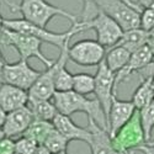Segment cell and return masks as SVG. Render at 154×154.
Returning <instances> with one entry per match:
<instances>
[{
    "label": "cell",
    "mask_w": 154,
    "mask_h": 154,
    "mask_svg": "<svg viewBox=\"0 0 154 154\" xmlns=\"http://www.w3.org/2000/svg\"><path fill=\"white\" fill-rule=\"evenodd\" d=\"M53 104L59 113L72 116L76 112H84L88 119H93L100 127L107 131V121L100 102L97 99H88L73 90L68 91H54Z\"/></svg>",
    "instance_id": "1"
},
{
    "label": "cell",
    "mask_w": 154,
    "mask_h": 154,
    "mask_svg": "<svg viewBox=\"0 0 154 154\" xmlns=\"http://www.w3.org/2000/svg\"><path fill=\"white\" fill-rule=\"evenodd\" d=\"M11 11H19L25 20H27L37 26L47 27L48 22L56 16H63L72 21V23L78 21V17L62 8L54 6L47 3L46 0H21L19 5L6 3Z\"/></svg>",
    "instance_id": "2"
},
{
    "label": "cell",
    "mask_w": 154,
    "mask_h": 154,
    "mask_svg": "<svg viewBox=\"0 0 154 154\" xmlns=\"http://www.w3.org/2000/svg\"><path fill=\"white\" fill-rule=\"evenodd\" d=\"M4 27L17 31V32L35 36L38 40H41L42 43L43 42L49 43V45H53L58 48H62V46L64 45V42H66L68 38H72L74 35L85 31L84 23L82 21H76V22L72 23V27L63 33L48 31L46 27L37 26V25L25 20V19H15V20L14 19H4Z\"/></svg>",
    "instance_id": "3"
},
{
    "label": "cell",
    "mask_w": 154,
    "mask_h": 154,
    "mask_svg": "<svg viewBox=\"0 0 154 154\" xmlns=\"http://www.w3.org/2000/svg\"><path fill=\"white\" fill-rule=\"evenodd\" d=\"M0 42L5 46H11L16 48L20 54V58L22 59H29L35 57L40 59L46 67L52 66L53 63L52 59L47 58L43 54V52L41 51L42 41L36 38L35 36L3 27V30L0 31Z\"/></svg>",
    "instance_id": "4"
},
{
    "label": "cell",
    "mask_w": 154,
    "mask_h": 154,
    "mask_svg": "<svg viewBox=\"0 0 154 154\" xmlns=\"http://www.w3.org/2000/svg\"><path fill=\"white\" fill-rule=\"evenodd\" d=\"M97 10L115 20L123 31L140 27V11L122 0H94Z\"/></svg>",
    "instance_id": "5"
},
{
    "label": "cell",
    "mask_w": 154,
    "mask_h": 154,
    "mask_svg": "<svg viewBox=\"0 0 154 154\" xmlns=\"http://www.w3.org/2000/svg\"><path fill=\"white\" fill-rule=\"evenodd\" d=\"M84 23L85 30L93 29L96 32L97 42H100L105 48H111L116 45L123 33V30L120 25L112 20L105 12L97 10L96 15L91 16L89 20L82 21Z\"/></svg>",
    "instance_id": "6"
},
{
    "label": "cell",
    "mask_w": 154,
    "mask_h": 154,
    "mask_svg": "<svg viewBox=\"0 0 154 154\" xmlns=\"http://www.w3.org/2000/svg\"><path fill=\"white\" fill-rule=\"evenodd\" d=\"M111 140L113 147L122 153L137 149V147L146 143V137L142 125H140L138 110H136L133 116L111 137Z\"/></svg>",
    "instance_id": "7"
},
{
    "label": "cell",
    "mask_w": 154,
    "mask_h": 154,
    "mask_svg": "<svg viewBox=\"0 0 154 154\" xmlns=\"http://www.w3.org/2000/svg\"><path fill=\"white\" fill-rule=\"evenodd\" d=\"M106 48L95 40H83L68 47V58L82 67H93L105 58Z\"/></svg>",
    "instance_id": "8"
},
{
    "label": "cell",
    "mask_w": 154,
    "mask_h": 154,
    "mask_svg": "<svg viewBox=\"0 0 154 154\" xmlns=\"http://www.w3.org/2000/svg\"><path fill=\"white\" fill-rule=\"evenodd\" d=\"M115 75H116V73L111 72L107 68L104 59L97 64V70H96V74L94 75V79H95L94 94H95L97 101L100 102L102 110H104L106 121H107L109 110H110L111 102H112V97L116 96Z\"/></svg>",
    "instance_id": "9"
},
{
    "label": "cell",
    "mask_w": 154,
    "mask_h": 154,
    "mask_svg": "<svg viewBox=\"0 0 154 154\" xmlns=\"http://www.w3.org/2000/svg\"><path fill=\"white\" fill-rule=\"evenodd\" d=\"M41 72L33 69L27 59L20 58L16 63H6L4 64L3 69V83H8L27 90L32 86L36 79L40 76Z\"/></svg>",
    "instance_id": "10"
},
{
    "label": "cell",
    "mask_w": 154,
    "mask_h": 154,
    "mask_svg": "<svg viewBox=\"0 0 154 154\" xmlns=\"http://www.w3.org/2000/svg\"><path fill=\"white\" fill-rule=\"evenodd\" d=\"M136 110L137 109L134 107L132 101L119 100L116 96L112 97L107 115V132L111 137L133 116Z\"/></svg>",
    "instance_id": "11"
},
{
    "label": "cell",
    "mask_w": 154,
    "mask_h": 154,
    "mask_svg": "<svg viewBox=\"0 0 154 154\" xmlns=\"http://www.w3.org/2000/svg\"><path fill=\"white\" fill-rule=\"evenodd\" d=\"M33 119L35 117L31 110L27 107V105L6 112L4 123L2 126L4 136L8 138H12L19 134H22L26 131L29 125L33 121Z\"/></svg>",
    "instance_id": "12"
},
{
    "label": "cell",
    "mask_w": 154,
    "mask_h": 154,
    "mask_svg": "<svg viewBox=\"0 0 154 154\" xmlns=\"http://www.w3.org/2000/svg\"><path fill=\"white\" fill-rule=\"evenodd\" d=\"M153 59H154V54H153L152 49L149 48L148 45H144L140 48L136 49L134 52H132L127 64L121 70H119L116 73V75H115V86H116V89L131 74L137 73L138 70H140L143 67H146L148 63H150Z\"/></svg>",
    "instance_id": "13"
},
{
    "label": "cell",
    "mask_w": 154,
    "mask_h": 154,
    "mask_svg": "<svg viewBox=\"0 0 154 154\" xmlns=\"http://www.w3.org/2000/svg\"><path fill=\"white\" fill-rule=\"evenodd\" d=\"M89 126L88 128L91 132V138L89 140V147H90L91 154H126L119 152L113 147L110 133L100 127L93 119H88Z\"/></svg>",
    "instance_id": "14"
},
{
    "label": "cell",
    "mask_w": 154,
    "mask_h": 154,
    "mask_svg": "<svg viewBox=\"0 0 154 154\" xmlns=\"http://www.w3.org/2000/svg\"><path fill=\"white\" fill-rule=\"evenodd\" d=\"M52 123L56 130L60 132L69 142L70 140H83L88 144L91 138V132L89 128H83L78 126L70 119V116H67V115L58 112L52 120Z\"/></svg>",
    "instance_id": "15"
},
{
    "label": "cell",
    "mask_w": 154,
    "mask_h": 154,
    "mask_svg": "<svg viewBox=\"0 0 154 154\" xmlns=\"http://www.w3.org/2000/svg\"><path fill=\"white\" fill-rule=\"evenodd\" d=\"M29 91L8 83H0V106L5 112L26 106Z\"/></svg>",
    "instance_id": "16"
},
{
    "label": "cell",
    "mask_w": 154,
    "mask_h": 154,
    "mask_svg": "<svg viewBox=\"0 0 154 154\" xmlns=\"http://www.w3.org/2000/svg\"><path fill=\"white\" fill-rule=\"evenodd\" d=\"M54 91V67L52 63V66L47 67L46 72H41L40 76L29 89V96L48 100L52 99Z\"/></svg>",
    "instance_id": "17"
},
{
    "label": "cell",
    "mask_w": 154,
    "mask_h": 154,
    "mask_svg": "<svg viewBox=\"0 0 154 154\" xmlns=\"http://www.w3.org/2000/svg\"><path fill=\"white\" fill-rule=\"evenodd\" d=\"M26 105L31 110L33 117L38 120L52 121L58 113L56 105L53 104V101H51V99L45 100V99H36V97L29 96Z\"/></svg>",
    "instance_id": "18"
},
{
    "label": "cell",
    "mask_w": 154,
    "mask_h": 154,
    "mask_svg": "<svg viewBox=\"0 0 154 154\" xmlns=\"http://www.w3.org/2000/svg\"><path fill=\"white\" fill-rule=\"evenodd\" d=\"M148 38H149V31H146L142 27H137V29L123 31L120 41L115 46H122L132 53L136 49L147 45Z\"/></svg>",
    "instance_id": "19"
},
{
    "label": "cell",
    "mask_w": 154,
    "mask_h": 154,
    "mask_svg": "<svg viewBox=\"0 0 154 154\" xmlns=\"http://www.w3.org/2000/svg\"><path fill=\"white\" fill-rule=\"evenodd\" d=\"M130 57H131V52L128 49H126L122 46H113L105 54L104 60L111 72L117 73L127 64Z\"/></svg>",
    "instance_id": "20"
},
{
    "label": "cell",
    "mask_w": 154,
    "mask_h": 154,
    "mask_svg": "<svg viewBox=\"0 0 154 154\" xmlns=\"http://www.w3.org/2000/svg\"><path fill=\"white\" fill-rule=\"evenodd\" d=\"M53 127L54 126H53L52 121L33 119V121L29 125V127L26 128V131L22 133V136L31 138L37 144H43V142L46 140L49 132L53 130Z\"/></svg>",
    "instance_id": "21"
},
{
    "label": "cell",
    "mask_w": 154,
    "mask_h": 154,
    "mask_svg": "<svg viewBox=\"0 0 154 154\" xmlns=\"http://www.w3.org/2000/svg\"><path fill=\"white\" fill-rule=\"evenodd\" d=\"M154 99V94H153V89H152V78H147V79H142L139 86L134 90L133 95H132V102L137 110L144 107L146 105H148L149 102Z\"/></svg>",
    "instance_id": "22"
},
{
    "label": "cell",
    "mask_w": 154,
    "mask_h": 154,
    "mask_svg": "<svg viewBox=\"0 0 154 154\" xmlns=\"http://www.w3.org/2000/svg\"><path fill=\"white\" fill-rule=\"evenodd\" d=\"M94 86H95V79L93 75L86 73H79L73 75V86H72L73 91L86 96L94 93Z\"/></svg>",
    "instance_id": "23"
},
{
    "label": "cell",
    "mask_w": 154,
    "mask_h": 154,
    "mask_svg": "<svg viewBox=\"0 0 154 154\" xmlns=\"http://www.w3.org/2000/svg\"><path fill=\"white\" fill-rule=\"evenodd\" d=\"M138 113H139L140 125H142L143 132H144L146 142H149L150 136H152V131L154 128V99L148 105H146L142 109H139Z\"/></svg>",
    "instance_id": "24"
},
{
    "label": "cell",
    "mask_w": 154,
    "mask_h": 154,
    "mask_svg": "<svg viewBox=\"0 0 154 154\" xmlns=\"http://www.w3.org/2000/svg\"><path fill=\"white\" fill-rule=\"evenodd\" d=\"M68 143H69V140L53 127V130L49 132L46 140L43 142V146L47 147V149L51 153H58L62 150H67Z\"/></svg>",
    "instance_id": "25"
},
{
    "label": "cell",
    "mask_w": 154,
    "mask_h": 154,
    "mask_svg": "<svg viewBox=\"0 0 154 154\" xmlns=\"http://www.w3.org/2000/svg\"><path fill=\"white\" fill-rule=\"evenodd\" d=\"M37 143L29 137L22 136L17 140H14V152L20 154H32L37 148Z\"/></svg>",
    "instance_id": "26"
},
{
    "label": "cell",
    "mask_w": 154,
    "mask_h": 154,
    "mask_svg": "<svg viewBox=\"0 0 154 154\" xmlns=\"http://www.w3.org/2000/svg\"><path fill=\"white\" fill-rule=\"evenodd\" d=\"M140 27L146 31L154 29V6L144 8L140 11Z\"/></svg>",
    "instance_id": "27"
},
{
    "label": "cell",
    "mask_w": 154,
    "mask_h": 154,
    "mask_svg": "<svg viewBox=\"0 0 154 154\" xmlns=\"http://www.w3.org/2000/svg\"><path fill=\"white\" fill-rule=\"evenodd\" d=\"M14 152V140L4 137L0 140V154H12Z\"/></svg>",
    "instance_id": "28"
},
{
    "label": "cell",
    "mask_w": 154,
    "mask_h": 154,
    "mask_svg": "<svg viewBox=\"0 0 154 154\" xmlns=\"http://www.w3.org/2000/svg\"><path fill=\"white\" fill-rule=\"evenodd\" d=\"M83 15H82V21L89 20L91 17V12H93V8H96L94 4V0H83Z\"/></svg>",
    "instance_id": "29"
},
{
    "label": "cell",
    "mask_w": 154,
    "mask_h": 154,
    "mask_svg": "<svg viewBox=\"0 0 154 154\" xmlns=\"http://www.w3.org/2000/svg\"><path fill=\"white\" fill-rule=\"evenodd\" d=\"M137 149L142 150L144 154H154V146L153 144H148V143H143L139 147H137Z\"/></svg>",
    "instance_id": "30"
},
{
    "label": "cell",
    "mask_w": 154,
    "mask_h": 154,
    "mask_svg": "<svg viewBox=\"0 0 154 154\" xmlns=\"http://www.w3.org/2000/svg\"><path fill=\"white\" fill-rule=\"evenodd\" d=\"M32 154H52V153H51V152L47 149V147H45L43 144H38L37 148L35 149V152H33Z\"/></svg>",
    "instance_id": "31"
},
{
    "label": "cell",
    "mask_w": 154,
    "mask_h": 154,
    "mask_svg": "<svg viewBox=\"0 0 154 154\" xmlns=\"http://www.w3.org/2000/svg\"><path fill=\"white\" fill-rule=\"evenodd\" d=\"M139 8H150V6H154V0H138V4H137Z\"/></svg>",
    "instance_id": "32"
},
{
    "label": "cell",
    "mask_w": 154,
    "mask_h": 154,
    "mask_svg": "<svg viewBox=\"0 0 154 154\" xmlns=\"http://www.w3.org/2000/svg\"><path fill=\"white\" fill-rule=\"evenodd\" d=\"M4 64H5V59L2 54V51H0V83H3V69H4Z\"/></svg>",
    "instance_id": "33"
},
{
    "label": "cell",
    "mask_w": 154,
    "mask_h": 154,
    "mask_svg": "<svg viewBox=\"0 0 154 154\" xmlns=\"http://www.w3.org/2000/svg\"><path fill=\"white\" fill-rule=\"evenodd\" d=\"M5 115H6V112H5V111L2 109V106H0V128H2V126H3V123H4Z\"/></svg>",
    "instance_id": "34"
},
{
    "label": "cell",
    "mask_w": 154,
    "mask_h": 154,
    "mask_svg": "<svg viewBox=\"0 0 154 154\" xmlns=\"http://www.w3.org/2000/svg\"><path fill=\"white\" fill-rule=\"evenodd\" d=\"M122 2H125V3H127V4H130L131 6H134V8H138V9H142V8H139L137 4H134V3L132 2V0H122Z\"/></svg>",
    "instance_id": "35"
},
{
    "label": "cell",
    "mask_w": 154,
    "mask_h": 154,
    "mask_svg": "<svg viewBox=\"0 0 154 154\" xmlns=\"http://www.w3.org/2000/svg\"><path fill=\"white\" fill-rule=\"evenodd\" d=\"M3 27H4V19L2 15H0V31L3 30Z\"/></svg>",
    "instance_id": "36"
},
{
    "label": "cell",
    "mask_w": 154,
    "mask_h": 154,
    "mask_svg": "<svg viewBox=\"0 0 154 154\" xmlns=\"http://www.w3.org/2000/svg\"><path fill=\"white\" fill-rule=\"evenodd\" d=\"M4 137H5V136H4V132H3V130H2V128H0V140H2Z\"/></svg>",
    "instance_id": "37"
},
{
    "label": "cell",
    "mask_w": 154,
    "mask_h": 154,
    "mask_svg": "<svg viewBox=\"0 0 154 154\" xmlns=\"http://www.w3.org/2000/svg\"><path fill=\"white\" fill-rule=\"evenodd\" d=\"M52 154H67V150H62V152H58V153H52Z\"/></svg>",
    "instance_id": "38"
},
{
    "label": "cell",
    "mask_w": 154,
    "mask_h": 154,
    "mask_svg": "<svg viewBox=\"0 0 154 154\" xmlns=\"http://www.w3.org/2000/svg\"><path fill=\"white\" fill-rule=\"evenodd\" d=\"M126 154H133V152L132 150H127V152H125Z\"/></svg>",
    "instance_id": "39"
},
{
    "label": "cell",
    "mask_w": 154,
    "mask_h": 154,
    "mask_svg": "<svg viewBox=\"0 0 154 154\" xmlns=\"http://www.w3.org/2000/svg\"><path fill=\"white\" fill-rule=\"evenodd\" d=\"M146 143H148V144H153V146H154V140H153V142H150V140H149V142H146Z\"/></svg>",
    "instance_id": "40"
},
{
    "label": "cell",
    "mask_w": 154,
    "mask_h": 154,
    "mask_svg": "<svg viewBox=\"0 0 154 154\" xmlns=\"http://www.w3.org/2000/svg\"><path fill=\"white\" fill-rule=\"evenodd\" d=\"M12 154H20V153H16V152H12Z\"/></svg>",
    "instance_id": "41"
}]
</instances>
